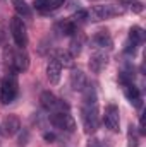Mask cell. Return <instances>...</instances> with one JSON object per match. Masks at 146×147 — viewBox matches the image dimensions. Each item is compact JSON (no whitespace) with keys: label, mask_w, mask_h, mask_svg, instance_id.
<instances>
[{"label":"cell","mask_w":146,"mask_h":147,"mask_svg":"<svg viewBox=\"0 0 146 147\" xmlns=\"http://www.w3.org/2000/svg\"><path fill=\"white\" fill-rule=\"evenodd\" d=\"M83 108H81V120L86 134H93L98 128V101H96V91L93 86H88L83 89Z\"/></svg>","instance_id":"cell-1"},{"label":"cell","mask_w":146,"mask_h":147,"mask_svg":"<svg viewBox=\"0 0 146 147\" xmlns=\"http://www.w3.org/2000/svg\"><path fill=\"white\" fill-rule=\"evenodd\" d=\"M5 63L10 69V74H17V72H26L29 67V57L26 55V51L21 48L17 51L12 50H5Z\"/></svg>","instance_id":"cell-2"},{"label":"cell","mask_w":146,"mask_h":147,"mask_svg":"<svg viewBox=\"0 0 146 147\" xmlns=\"http://www.w3.org/2000/svg\"><path fill=\"white\" fill-rule=\"evenodd\" d=\"M17 92H19V86H17L16 74H7L0 80V103L2 105L12 103L17 98Z\"/></svg>","instance_id":"cell-3"},{"label":"cell","mask_w":146,"mask_h":147,"mask_svg":"<svg viewBox=\"0 0 146 147\" xmlns=\"http://www.w3.org/2000/svg\"><path fill=\"white\" fill-rule=\"evenodd\" d=\"M10 33L14 38V43L19 48H24L28 45V31H26V24L23 22L21 17H12L10 21Z\"/></svg>","instance_id":"cell-4"},{"label":"cell","mask_w":146,"mask_h":147,"mask_svg":"<svg viewBox=\"0 0 146 147\" xmlns=\"http://www.w3.org/2000/svg\"><path fill=\"white\" fill-rule=\"evenodd\" d=\"M50 121H52V125H55L57 128L65 130V132H74V128H76L74 118L64 111H55L53 115H50Z\"/></svg>","instance_id":"cell-5"},{"label":"cell","mask_w":146,"mask_h":147,"mask_svg":"<svg viewBox=\"0 0 146 147\" xmlns=\"http://www.w3.org/2000/svg\"><path fill=\"white\" fill-rule=\"evenodd\" d=\"M120 12H122V9H115L113 5H95L88 12V17H91V21H103V19H108Z\"/></svg>","instance_id":"cell-6"},{"label":"cell","mask_w":146,"mask_h":147,"mask_svg":"<svg viewBox=\"0 0 146 147\" xmlns=\"http://www.w3.org/2000/svg\"><path fill=\"white\" fill-rule=\"evenodd\" d=\"M0 128H2V134H3L5 137H12V135H16V134L21 130V120H19L16 115H9V116L3 118Z\"/></svg>","instance_id":"cell-7"},{"label":"cell","mask_w":146,"mask_h":147,"mask_svg":"<svg viewBox=\"0 0 146 147\" xmlns=\"http://www.w3.org/2000/svg\"><path fill=\"white\" fill-rule=\"evenodd\" d=\"M105 125L112 132H119L120 118H119V108L115 105H108L105 110Z\"/></svg>","instance_id":"cell-8"},{"label":"cell","mask_w":146,"mask_h":147,"mask_svg":"<svg viewBox=\"0 0 146 147\" xmlns=\"http://www.w3.org/2000/svg\"><path fill=\"white\" fill-rule=\"evenodd\" d=\"M40 101H41V106H43L45 110H48V111L55 110V108H60V110H64V108H65V110H67V106H65V105H62V103H60V101H59V99L50 92V91H43V92H41V96H40Z\"/></svg>","instance_id":"cell-9"},{"label":"cell","mask_w":146,"mask_h":147,"mask_svg":"<svg viewBox=\"0 0 146 147\" xmlns=\"http://www.w3.org/2000/svg\"><path fill=\"white\" fill-rule=\"evenodd\" d=\"M107 63H108V57L103 51H96L89 58V69H91V72H95V74L102 72L107 67Z\"/></svg>","instance_id":"cell-10"},{"label":"cell","mask_w":146,"mask_h":147,"mask_svg":"<svg viewBox=\"0 0 146 147\" xmlns=\"http://www.w3.org/2000/svg\"><path fill=\"white\" fill-rule=\"evenodd\" d=\"M60 75H62V65H60L55 58L50 60L48 65H46V77H48L50 84H59Z\"/></svg>","instance_id":"cell-11"},{"label":"cell","mask_w":146,"mask_h":147,"mask_svg":"<svg viewBox=\"0 0 146 147\" xmlns=\"http://www.w3.org/2000/svg\"><path fill=\"white\" fill-rule=\"evenodd\" d=\"M69 80H71V87H72L74 91H83L86 87V82H88L84 72H81V70H72Z\"/></svg>","instance_id":"cell-12"},{"label":"cell","mask_w":146,"mask_h":147,"mask_svg":"<svg viewBox=\"0 0 146 147\" xmlns=\"http://www.w3.org/2000/svg\"><path fill=\"white\" fill-rule=\"evenodd\" d=\"M124 94L131 103H134L136 106H141V94H139V89L134 84H126L124 86Z\"/></svg>","instance_id":"cell-13"},{"label":"cell","mask_w":146,"mask_h":147,"mask_svg":"<svg viewBox=\"0 0 146 147\" xmlns=\"http://www.w3.org/2000/svg\"><path fill=\"white\" fill-rule=\"evenodd\" d=\"M93 45L96 48H110L112 46V38L107 31H100L93 36Z\"/></svg>","instance_id":"cell-14"},{"label":"cell","mask_w":146,"mask_h":147,"mask_svg":"<svg viewBox=\"0 0 146 147\" xmlns=\"http://www.w3.org/2000/svg\"><path fill=\"white\" fill-rule=\"evenodd\" d=\"M53 58L60 63V65H64V67H71L72 65V53H69L67 50H55L53 51Z\"/></svg>","instance_id":"cell-15"},{"label":"cell","mask_w":146,"mask_h":147,"mask_svg":"<svg viewBox=\"0 0 146 147\" xmlns=\"http://www.w3.org/2000/svg\"><path fill=\"white\" fill-rule=\"evenodd\" d=\"M55 29H57L60 34H64V36H71V34H74V33H76V24H74L72 19H67V21L59 22Z\"/></svg>","instance_id":"cell-16"},{"label":"cell","mask_w":146,"mask_h":147,"mask_svg":"<svg viewBox=\"0 0 146 147\" xmlns=\"http://www.w3.org/2000/svg\"><path fill=\"white\" fill-rule=\"evenodd\" d=\"M10 2H12L16 12H17L19 16H23V17H29V16H31V7H29L24 0H10Z\"/></svg>","instance_id":"cell-17"},{"label":"cell","mask_w":146,"mask_h":147,"mask_svg":"<svg viewBox=\"0 0 146 147\" xmlns=\"http://www.w3.org/2000/svg\"><path fill=\"white\" fill-rule=\"evenodd\" d=\"M129 39H131L134 45H139V43L145 39V33H143V29L138 28V26L131 28V31H129Z\"/></svg>","instance_id":"cell-18"},{"label":"cell","mask_w":146,"mask_h":147,"mask_svg":"<svg viewBox=\"0 0 146 147\" xmlns=\"http://www.w3.org/2000/svg\"><path fill=\"white\" fill-rule=\"evenodd\" d=\"M127 137H129V147H138V135H136L134 127H129V134H127Z\"/></svg>","instance_id":"cell-19"},{"label":"cell","mask_w":146,"mask_h":147,"mask_svg":"<svg viewBox=\"0 0 146 147\" xmlns=\"http://www.w3.org/2000/svg\"><path fill=\"white\" fill-rule=\"evenodd\" d=\"M84 19H88V12L86 10H77V12H74L72 16V21H84Z\"/></svg>","instance_id":"cell-20"},{"label":"cell","mask_w":146,"mask_h":147,"mask_svg":"<svg viewBox=\"0 0 146 147\" xmlns=\"http://www.w3.org/2000/svg\"><path fill=\"white\" fill-rule=\"evenodd\" d=\"M35 9H38V10L48 9V0H35Z\"/></svg>","instance_id":"cell-21"},{"label":"cell","mask_w":146,"mask_h":147,"mask_svg":"<svg viewBox=\"0 0 146 147\" xmlns=\"http://www.w3.org/2000/svg\"><path fill=\"white\" fill-rule=\"evenodd\" d=\"M64 3H65V0H48V9H57Z\"/></svg>","instance_id":"cell-22"},{"label":"cell","mask_w":146,"mask_h":147,"mask_svg":"<svg viewBox=\"0 0 146 147\" xmlns=\"http://www.w3.org/2000/svg\"><path fill=\"white\" fill-rule=\"evenodd\" d=\"M131 10H132V12H136V14H141V12H143V3L134 2V3L131 5Z\"/></svg>","instance_id":"cell-23"},{"label":"cell","mask_w":146,"mask_h":147,"mask_svg":"<svg viewBox=\"0 0 146 147\" xmlns=\"http://www.w3.org/2000/svg\"><path fill=\"white\" fill-rule=\"evenodd\" d=\"M43 139H45L46 142H53V140H55V135H53V134H45Z\"/></svg>","instance_id":"cell-24"}]
</instances>
